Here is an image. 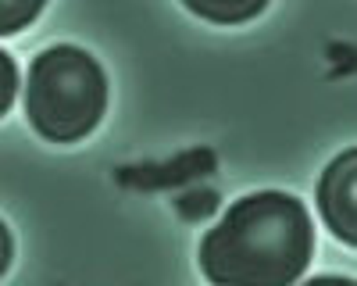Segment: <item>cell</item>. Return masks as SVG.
Returning a JSON list of instances; mask_svg holds the SVG:
<instances>
[{
    "instance_id": "cell-1",
    "label": "cell",
    "mask_w": 357,
    "mask_h": 286,
    "mask_svg": "<svg viewBox=\"0 0 357 286\" xmlns=\"http://www.w3.org/2000/svg\"><path fill=\"white\" fill-rule=\"evenodd\" d=\"M314 247L311 215L289 193H254L204 236L200 265L225 286H286L301 279Z\"/></svg>"
},
{
    "instance_id": "cell-2",
    "label": "cell",
    "mask_w": 357,
    "mask_h": 286,
    "mask_svg": "<svg viewBox=\"0 0 357 286\" xmlns=\"http://www.w3.org/2000/svg\"><path fill=\"white\" fill-rule=\"evenodd\" d=\"M107 107V79L100 65L79 47L43 50L25 86V111L33 129L54 143L82 140Z\"/></svg>"
},
{
    "instance_id": "cell-3",
    "label": "cell",
    "mask_w": 357,
    "mask_h": 286,
    "mask_svg": "<svg viewBox=\"0 0 357 286\" xmlns=\"http://www.w3.org/2000/svg\"><path fill=\"white\" fill-rule=\"evenodd\" d=\"M354 183H357V154L347 151L340 154L321 176V186H318V204H321V215L329 222V229L343 240V243H354L357 240V218H354Z\"/></svg>"
},
{
    "instance_id": "cell-4",
    "label": "cell",
    "mask_w": 357,
    "mask_h": 286,
    "mask_svg": "<svg viewBox=\"0 0 357 286\" xmlns=\"http://www.w3.org/2000/svg\"><path fill=\"white\" fill-rule=\"evenodd\" d=\"M183 4L207 18V22H218V25H236V22H247L257 11H264L268 0H183Z\"/></svg>"
},
{
    "instance_id": "cell-5",
    "label": "cell",
    "mask_w": 357,
    "mask_h": 286,
    "mask_svg": "<svg viewBox=\"0 0 357 286\" xmlns=\"http://www.w3.org/2000/svg\"><path fill=\"white\" fill-rule=\"evenodd\" d=\"M47 0H0V36H11L18 29L33 25Z\"/></svg>"
},
{
    "instance_id": "cell-6",
    "label": "cell",
    "mask_w": 357,
    "mask_h": 286,
    "mask_svg": "<svg viewBox=\"0 0 357 286\" xmlns=\"http://www.w3.org/2000/svg\"><path fill=\"white\" fill-rule=\"evenodd\" d=\"M15 93H18V68L15 61L0 50V114H8V107L15 104Z\"/></svg>"
},
{
    "instance_id": "cell-7",
    "label": "cell",
    "mask_w": 357,
    "mask_h": 286,
    "mask_svg": "<svg viewBox=\"0 0 357 286\" xmlns=\"http://www.w3.org/2000/svg\"><path fill=\"white\" fill-rule=\"evenodd\" d=\"M8 262H11V233L4 229V222H0V276H4Z\"/></svg>"
}]
</instances>
